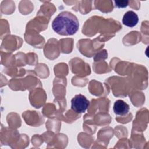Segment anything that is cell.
Returning <instances> with one entry per match:
<instances>
[{"instance_id": "6da1fadb", "label": "cell", "mask_w": 149, "mask_h": 149, "mask_svg": "<svg viewBox=\"0 0 149 149\" xmlns=\"http://www.w3.org/2000/svg\"><path fill=\"white\" fill-rule=\"evenodd\" d=\"M52 28L59 35L72 36L77 31L79 22L77 17L72 13L63 11L59 13L54 19Z\"/></svg>"}, {"instance_id": "7a4b0ae2", "label": "cell", "mask_w": 149, "mask_h": 149, "mask_svg": "<svg viewBox=\"0 0 149 149\" xmlns=\"http://www.w3.org/2000/svg\"><path fill=\"white\" fill-rule=\"evenodd\" d=\"M90 105V101L83 95L79 94L71 100V108L77 113L86 112Z\"/></svg>"}, {"instance_id": "3957f363", "label": "cell", "mask_w": 149, "mask_h": 149, "mask_svg": "<svg viewBox=\"0 0 149 149\" xmlns=\"http://www.w3.org/2000/svg\"><path fill=\"white\" fill-rule=\"evenodd\" d=\"M139 22L138 15L132 10H129L126 12L122 19V23L126 26L133 27L137 25Z\"/></svg>"}, {"instance_id": "277c9868", "label": "cell", "mask_w": 149, "mask_h": 149, "mask_svg": "<svg viewBox=\"0 0 149 149\" xmlns=\"http://www.w3.org/2000/svg\"><path fill=\"white\" fill-rule=\"evenodd\" d=\"M113 109L116 115L125 116L128 113L130 107L129 105L124 101L122 100H118L114 102Z\"/></svg>"}, {"instance_id": "5b68a950", "label": "cell", "mask_w": 149, "mask_h": 149, "mask_svg": "<svg viewBox=\"0 0 149 149\" xmlns=\"http://www.w3.org/2000/svg\"><path fill=\"white\" fill-rule=\"evenodd\" d=\"M115 6L118 8H125L128 5L129 1H115Z\"/></svg>"}]
</instances>
